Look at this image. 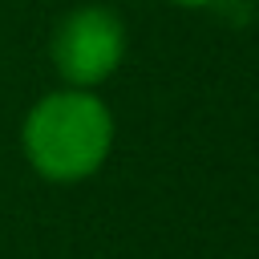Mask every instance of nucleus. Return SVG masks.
<instances>
[{
  "label": "nucleus",
  "mask_w": 259,
  "mask_h": 259,
  "mask_svg": "<svg viewBox=\"0 0 259 259\" xmlns=\"http://www.w3.org/2000/svg\"><path fill=\"white\" fill-rule=\"evenodd\" d=\"M20 146L40 178L81 182L97 174L109 158L113 113L93 89H53L28 109L20 125Z\"/></svg>",
  "instance_id": "f257e3e1"
},
{
  "label": "nucleus",
  "mask_w": 259,
  "mask_h": 259,
  "mask_svg": "<svg viewBox=\"0 0 259 259\" xmlns=\"http://www.w3.org/2000/svg\"><path fill=\"white\" fill-rule=\"evenodd\" d=\"M170 4H182V8H202V4H214V0H170Z\"/></svg>",
  "instance_id": "7ed1b4c3"
},
{
  "label": "nucleus",
  "mask_w": 259,
  "mask_h": 259,
  "mask_svg": "<svg viewBox=\"0 0 259 259\" xmlns=\"http://www.w3.org/2000/svg\"><path fill=\"white\" fill-rule=\"evenodd\" d=\"M125 57V24L105 4L73 8L53 32V65L69 89H93Z\"/></svg>",
  "instance_id": "f03ea898"
}]
</instances>
